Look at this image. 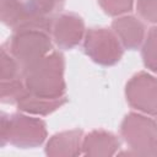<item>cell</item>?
<instances>
[{
	"mask_svg": "<svg viewBox=\"0 0 157 157\" xmlns=\"http://www.w3.org/2000/svg\"><path fill=\"white\" fill-rule=\"evenodd\" d=\"M65 0H28L32 12L39 17L50 20L53 16L63 9Z\"/></svg>",
	"mask_w": 157,
	"mask_h": 157,
	"instance_id": "12",
	"label": "cell"
},
{
	"mask_svg": "<svg viewBox=\"0 0 157 157\" xmlns=\"http://www.w3.org/2000/svg\"><path fill=\"white\" fill-rule=\"evenodd\" d=\"M85 53L101 65H114L123 55V47L114 32L107 28H91L85 38Z\"/></svg>",
	"mask_w": 157,
	"mask_h": 157,
	"instance_id": "5",
	"label": "cell"
},
{
	"mask_svg": "<svg viewBox=\"0 0 157 157\" xmlns=\"http://www.w3.org/2000/svg\"><path fill=\"white\" fill-rule=\"evenodd\" d=\"M134 0H99L102 9L112 16L129 12L132 9Z\"/></svg>",
	"mask_w": 157,
	"mask_h": 157,
	"instance_id": "14",
	"label": "cell"
},
{
	"mask_svg": "<svg viewBox=\"0 0 157 157\" xmlns=\"http://www.w3.org/2000/svg\"><path fill=\"white\" fill-rule=\"evenodd\" d=\"M1 136L2 144L7 137L12 145L18 147H34L40 145L47 136L45 124L40 119L21 114H13L6 120L5 114H2Z\"/></svg>",
	"mask_w": 157,
	"mask_h": 157,
	"instance_id": "4",
	"label": "cell"
},
{
	"mask_svg": "<svg viewBox=\"0 0 157 157\" xmlns=\"http://www.w3.org/2000/svg\"><path fill=\"white\" fill-rule=\"evenodd\" d=\"M112 27L123 47L126 49H136L144 40L145 27L132 16H124L114 20Z\"/></svg>",
	"mask_w": 157,
	"mask_h": 157,
	"instance_id": "8",
	"label": "cell"
},
{
	"mask_svg": "<svg viewBox=\"0 0 157 157\" xmlns=\"http://www.w3.org/2000/svg\"><path fill=\"white\" fill-rule=\"evenodd\" d=\"M126 99L132 108L150 115H156L157 78L146 72L135 75L126 85Z\"/></svg>",
	"mask_w": 157,
	"mask_h": 157,
	"instance_id": "6",
	"label": "cell"
},
{
	"mask_svg": "<svg viewBox=\"0 0 157 157\" xmlns=\"http://www.w3.org/2000/svg\"><path fill=\"white\" fill-rule=\"evenodd\" d=\"M50 33L40 28L15 31L11 38L10 53L22 67L28 66L52 52Z\"/></svg>",
	"mask_w": 157,
	"mask_h": 157,
	"instance_id": "2",
	"label": "cell"
},
{
	"mask_svg": "<svg viewBox=\"0 0 157 157\" xmlns=\"http://www.w3.org/2000/svg\"><path fill=\"white\" fill-rule=\"evenodd\" d=\"M83 21L75 13H61L54 17L52 34L61 49H71L77 45L83 36Z\"/></svg>",
	"mask_w": 157,
	"mask_h": 157,
	"instance_id": "7",
	"label": "cell"
},
{
	"mask_svg": "<svg viewBox=\"0 0 157 157\" xmlns=\"http://www.w3.org/2000/svg\"><path fill=\"white\" fill-rule=\"evenodd\" d=\"M64 65V56L59 52H50L38 61L22 67L26 90L40 98H64L66 91Z\"/></svg>",
	"mask_w": 157,
	"mask_h": 157,
	"instance_id": "1",
	"label": "cell"
},
{
	"mask_svg": "<svg viewBox=\"0 0 157 157\" xmlns=\"http://www.w3.org/2000/svg\"><path fill=\"white\" fill-rule=\"evenodd\" d=\"M155 117H156V119H157V113H156V115H155Z\"/></svg>",
	"mask_w": 157,
	"mask_h": 157,
	"instance_id": "16",
	"label": "cell"
},
{
	"mask_svg": "<svg viewBox=\"0 0 157 157\" xmlns=\"http://www.w3.org/2000/svg\"><path fill=\"white\" fill-rule=\"evenodd\" d=\"M66 102V98H59V99H47V98H40L37 96L31 94L27 90L26 92L17 99L16 104L18 109L32 113V114H39V115H47L58 108H60L64 103Z\"/></svg>",
	"mask_w": 157,
	"mask_h": 157,
	"instance_id": "11",
	"label": "cell"
},
{
	"mask_svg": "<svg viewBox=\"0 0 157 157\" xmlns=\"http://www.w3.org/2000/svg\"><path fill=\"white\" fill-rule=\"evenodd\" d=\"M119 140L110 132L96 130L90 132L82 141V148L85 155L92 156H107L113 155L119 148Z\"/></svg>",
	"mask_w": 157,
	"mask_h": 157,
	"instance_id": "10",
	"label": "cell"
},
{
	"mask_svg": "<svg viewBox=\"0 0 157 157\" xmlns=\"http://www.w3.org/2000/svg\"><path fill=\"white\" fill-rule=\"evenodd\" d=\"M136 9L142 18L157 23V0H137Z\"/></svg>",
	"mask_w": 157,
	"mask_h": 157,
	"instance_id": "15",
	"label": "cell"
},
{
	"mask_svg": "<svg viewBox=\"0 0 157 157\" xmlns=\"http://www.w3.org/2000/svg\"><path fill=\"white\" fill-rule=\"evenodd\" d=\"M121 136L135 155H157V123L140 114H129L121 123Z\"/></svg>",
	"mask_w": 157,
	"mask_h": 157,
	"instance_id": "3",
	"label": "cell"
},
{
	"mask_svg": "<svg viewBox=\"0 0 157 157\" xmlns=\"http://www.w3.org/2000/svg\"><path fill=\"white\" fill-rule=\"evenodd\" d=\"M82 140L81 130L64 131L54 135L47 145V155L52 156H75L80 155V147Z\"/></svg>",
	"mask_w": 157,
	"mask_h": 157,
	"instance_id": "9",
	"label": "cell"
},
{
	"mask_svg": "<svg viewBox=\"0 0 157 157\" xmlns=\"http://www.w3.org/2000/svg\"><path fill=\"white\" fill-rule=\"evenodd\" d=\"M142 59L146 67L157 72V27H152L142 48Z\"/></svg>",
	"mask_w": 157,
	"mask_h": 157,
	"instance_id": "13",
	"label": "cell"
}]
</instances>
